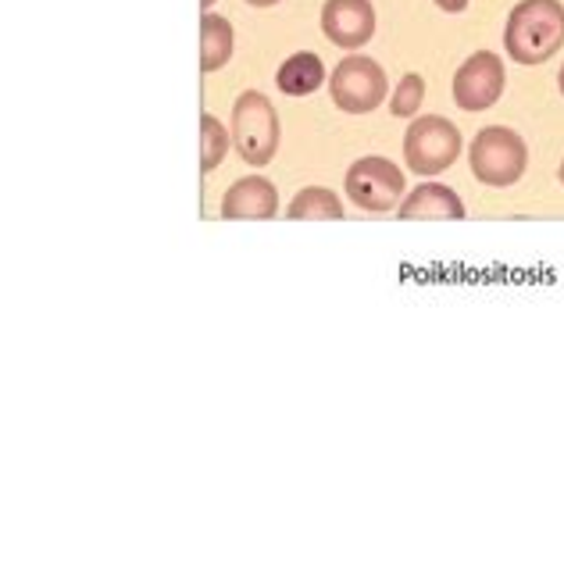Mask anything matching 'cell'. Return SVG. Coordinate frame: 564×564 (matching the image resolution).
Returning a JSON list of instances; mask_svg holds the SVG:
<instances>
[{
    "instance_id": "obj_1",
    "label": "cell",
    "mask_w": 564,
    "mask_h": 564,
    "mask_svg": "<svg viewBox=\"0 0 564 564\" xmlns=\"http://www.w3.org/2000/svg\"><path fill=\"white\" fill-rule=\"evenodd\" d=\"M564 43L561 0H522L503 29V47L518 65H543Z\"/></svg>"
},
{
    "instance_id": "obj_2",
    "label": "cell",
    "mask_w": 564,
    "mask_h": 564,
    "mask_svg": "<svg viewBox=\"0 0 564 564\" xmlns=\"http://www.w3.org/2000/svg\"><path fill=\"white\" fill-rule=\"evenodd\" d=\"M232 140L247 165H269L279 151V115L264 94L247 90L232 104Z\"/></svg>"
},
{
    "instance_id": "obj_3",
    "label": "cell",
    "mask_w": 564,
    "mask_h": 564,
    "mask_svg": "<svg viewBox=\"0 0 564 564\" xmlns=\"http://www.w3.org/2000/svg\"><path fill=\"white\" fill-rule=\"evenodd\" d=\"M471 172L475 180L486 186H511L525 175L529 165V151L518 132L503 129V126H489L482 129L471 143Z\"/></svg>"
},
{
    "instance_id": "obj_4",
    "label": "cell",
    "mask_w": 564,
    "mask_h": 564,
    "mask_svg": "<svg viewBox=\"0 0 564 564\" xmlns=\"http://www.w3.org/2000/svg\"><path fill=\"white\" fill-rule=\"evenodd\" d=\"M457 154H462V132L454 122L440 115H422L408 126L404 137V161L414 175H440L447 172Z\"/></svg>"
},
{
    "instance_id": "obj_5",
    "label": "cell",
    "mask_w": 564,
    "mask_h": 564,
    "mask_svg": "<svg viewBox=\"0 0 564 564\" xmlns=\"http://www.w3.org/2000/svg\"><path fill=\"white\" fill-rule=\"evenodd\" d=\"M329 90H333V104L339 111L368 115L386 100V76L372 57L354 54V57H344V62L333 68Z\"/></svg>"
},
{
    "instance_id": "obj_6",
    "label": "cell",
    "mask_w": 564,
    "mask_h": 564,
    "mask_svg": "<svg viewBox=\"0 0 564 564\" xmlns=\"http://www.w3.org/2000/svg\"><path fill=\"white\" fill-rule=\"evenodd\" d=\"M404 193V172L386 158H361L347 172V197L365 212H390Z\"/></svg>"
},
{
    "instance_id": "obj_7",
    "label": "cell",
    "mask_w": 564,
    "mask_h": 564,
    "mask_svg": "<svg viewBox=\"0 0 564 564\" xmlns=\"http://www.w3.org/2000/svg\"><path fill=\"white\" fill-rule=\"evenodd\" d=\"M503 94V62L494 51L471 54L454 76V100L465 111H486L494 108Z\"/></svg>"
},
{
    "instance_id": "obj_8",
    "label": "cell",
    "mask_w": 564,
    "mask_h": 564,
    "mask_svg": "<svg viewBox=\"0 0 564 564\" xmlns=\"http://www.w3.org/2000/svg\"><path fill=\"white\" fill-rule=\"evenodd\" d=\"M322 33L336 47L358 51L376 33V8L368 0H325L322 8Z\"/></svg>"
},
{
    "instance_id": "obj_9",
    "label": "cell",
    "mask_w": 564,
    "mask_h": 564,
    "mask_svg": "<svg viewBox=\"0 0 564 564\" xmlns=\"http://www.w3.org/2000/svg\"><path fill=\"white\" fill-rule=\"evenodd\" d=\"M275 207H279V193L269 180H240L226 189V197H221V218H275Z\"/></svg>"
},
{
    "instance_id": "obj_10",
    "label": "cell",
    "mask_w": 564,
    "mask_h": 564,
    "mask_svg": "<svg viewBox=\"0 0 564 564\" xmlns=\"http://www.w3.org/2000/svg\"><path fill=\"white\" fill-rule=\"evenodd\" d=\"M397 215L404 221H411V218H465V204L454 189L440 186V183H425L411 193Z\"/></svg>"
},
{
    "instance_id": "obj_11",
    "label": "cell",
    "mask_w": 564,
    "mask_h": 564,
    "mask_svg": "<svg viewBox=\"0 0 564 564\" xmlns=\"http://www.w3.org/2000/svg\"><path fill=\"white\" fill-rule=\"evenodd\" d=\"M279 90L282 94H290V97H307V94H315L318 86L325 83V65H322V57L318 54H293L286 65L279 68Z\"/></svg>"
},
{
    "instance_id": "obj_12",
    "label": "cell",
    "mask_w": 564,
    "mask_h": 564,
    "mask_svg": "<svg viewBox=\"0 0 564 564\" xmlns=\"http://www.w3.org/2000/svg\"><path fill=\"white\" fill-rule=\"evenodd\" d=\"M232 57V25L221 14L200 19V72H218Z\"/></svg>"
},
{
    "instance_id": "obj_13",
    "label": "cell",
    "mask_w": 564,
    "mask_h": 564,
    "mask_svg": "<svg viewBox=\"0 0 564 564\" xmlns=\"http://www.w3.org/2000/svg\"><path fill=\"white\" fill-rule=\"evenodd\" d=\"M290 218H344V207H339L336 193L325 186H307L293 197L286 207Z\"/></svg>"
},
{
    "instance_id": "obj_14",
    "label": "cell",
    "mask_w": 564,
    "mask_h": 564,
    "mask_svg": "<svg viewBox=\"0 0 564 564\" xmlns=\"http://www.w3.org/2000/svg\"><path fill=\"white\" fill-rule=\"evenodd\" d=\"M226 151H229V140L221 122L215 115H200V169L215 172L221 161H226Z\"/></svg>"
},
{
    "instance_id": "obj_15",
    "label": "cell",
    "mask_w": 564,
    "mask_h": 564,
    "mask_svg": "<svg viewBox=\"0 0 564 564\" xmlns=\"http://www.w3.org/2000/svg\"><path fill=\"white\" fill-rule=\"evenodd\" d=\"M422 100H425V83H422V76H414V72H411V76L400 79L397 94L390 100V111L397 118H411V115H419Z\"/></svg>"
},
{
    "instance_id": "obj_16",
    "label": "cell",
    "mask_w": 564,
    "mask_h": 564,
    "mask_svg": "<svg viewBox=\"0 0 564 564\" xmlns=\"http://www.w3.org/2000/svg\"><path fill=\"white\" fill-rule=\"evenodd\" d=\"M436 4H440L443 11L457 14V11H465V8H468V0H436Z\"/></svg>"
},
{
    "instance_id": "obj_17",
    "label": "cell",
    "mask_w": 564,
    "mask_h": 564,
    "mask_svg": "<svg viewBox=\"0 0 564 564\" xmlns=\"http://www.w3.org/2000/svg\"><path fill=\"white\" fill-rule=\"evenodd\" d=\"M250 8H272V4H279V0H247Z\"/></svg>"
},
{
    "instance_id": "obj_18",
    "label": "cell",
    "mask_w": 564,
    "mask_h": 564,
    "mask_svg": "<svg viewBox=\"0 0 564 564\" xmlns=\"http://www.w3.org/2000/svg\"><path fill=\"white\" fill-rule=\"evenodd\" d=\"M557 86H561V94H564V65H561V76H557Z\"/></svg>"
},
{
    "instance_id": "obj_19",
    "label": "cell",
    "mask_w": 564,
    "mask_h": 564,
    "mask_svg": "<svg viewBox=\"0 0 564 564\" xmlns=\"http://www.w3.org/2000/svg\"><path fill=\"white\" fill-rule=\"evenodd\" d=\"M200 4H204V8H212V4H215V0H200Z\"/></svg>"
},
{
    "instance_id": "obj_20",
    "label": "cell",
    "mask_w": 564,
    "mask_h": 564,
    "mask_svg": "<svg viewBox=\"0 0 564 564\" xmlns=\"http://www.w3.org/2000/svg\"><path fill=\"white\" fill-rule=\"evenodd\" d=\"M561 183H564V161H561Z\"/></svg>"
}]
</instances>
